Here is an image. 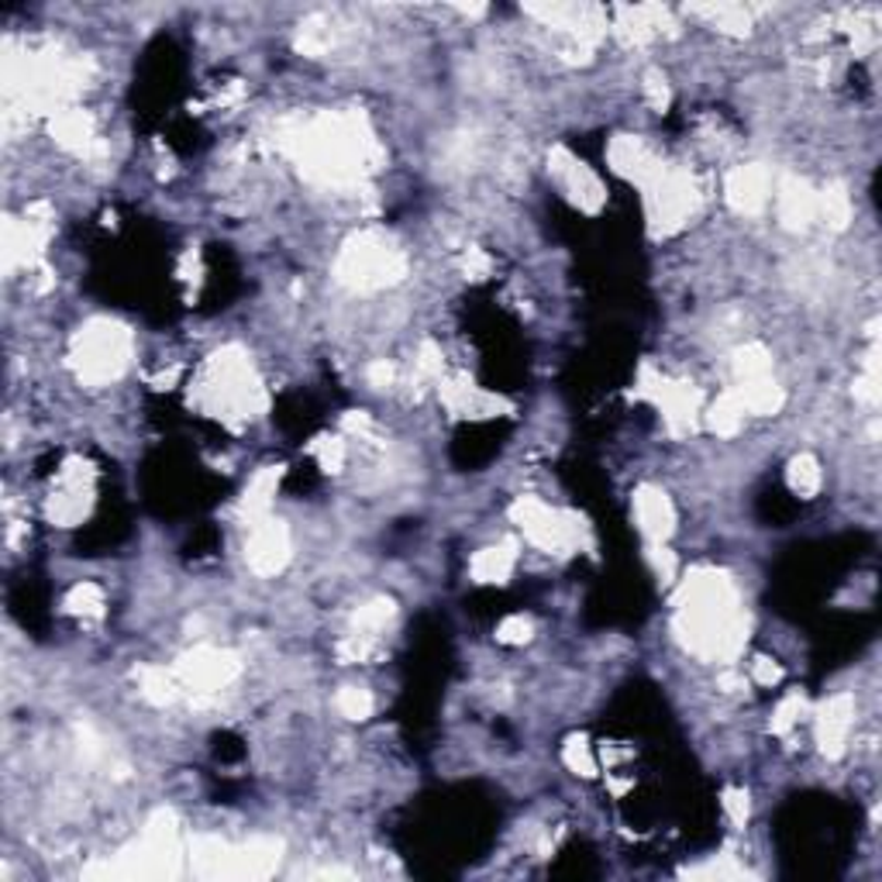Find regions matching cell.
I'll return each mask as SVG.
<instances>
[{
	"label": "cell",
	"mask_w": 882,
	"mask_h": 882,
	"mask_svg": "<svg viewBox=\"0 0 882 882\" xmlns=\"http://www.w3.org/2000/svg\"><path fill=\"white\" fill-rule=\"evenodd\" d=\"M73 369L86 386H107L124 377L131 362V331L110 318L83 324L73 338Z\"/></svg>",
	"instance_id": "cell-5"
},
{
	"label": "cell",
	"mask_w": 882,
	"mask_h": 882,
	"mask_svg": "<svg viewBox=\"0 0 882 882\" xmlns=\"http://www.w3.org/2000/svg\"><path fill=\"white\" fill-rule=\"evenodd\" d=\"M703 417V425H707L711 434L717 438H735L744 425V407L738 404V396L735 390H724L717 401L700 414Z\"/></svg>",
	"instance_id": "cell-22"
},
{
	"label": "cell",
	"mask_w": 882,
	"mask_h": 882,
	"mask_svg": "<svg viewBox=\"0 0 882 882\" xmlns=\"http://www.w3.org/2000/svg\"><path fill=\"white\" fill-rule=\"evenodd\" d=\"M279 145L297 159L307 180L324 187L359 183L366 169H377L383 152L362 115H321L294 124Z\"/></svg>",
	"instance_id": "cell-1"
},
{
	"label": "cell",
	"mask_w": 882,
	"mask_h": 882,
	"mask_svg": "<svg viewBox=\"0 0 882 882\" xmlns=\"http://www.w3.org/2000/svg\"><path fill=\"white\" fill-rule=\"evenodd\" d=\"M246 562L259 576H276L290 562V527L276 517H262L252 524L249 545H246Z\"/></svg>",
	"instance_id": "cell-10"
},
{
	"label": "cell",
	"mask_w": 882,
	"mask_h": 882,
	"mask_svg": "<svg viewBox=\"0 0 882 882\" xmlns=\"http://www.w3.org/2000/svg\"><path fill=\"white\" fill-rule=\"evenodd\" d=\"M562 762L576 772V776H597V755H593V748L583 735H572L562 748Z\"/></svg>",
	"instance_id": "cell-33"
},
{
	"label": "cell",
	"mask_w": 882,
	"mask_h": 882,
	"mask_svg": "<svg viewBox=\"0 0 882 882\" xmlns=\"http://www.w3.org/2000/svg\"><path fill=\"white\" fill-rule=\"evenodd\" d=\"M724 196H727V204H731V211H738L744 217L762 214L772 204V176H768V169L759 166V163L731 169V172H727V183H724Z\"/></svg>",
	"instance_id": "cell-13"
},
{
	"label": "cell",
	"mask_w": 882,
	"mask_h": 882,
	"mask_svg": "<svg viewBox=\"0 0 882 882\" xmlns=\"http://www.w3.org/2000/svg\"><path fill=\"white\" fill-rule=\"evenodd\" d=\"M645 97H648V104H652L655 110H666V107H669V100H672L666 76L655 73V70H652V73H645Z\"/></svg>",
	"instance_id": "cell-40"
},
{
	"label": "cell",
	"mask_w": 882,
	"mask_h": 882,
	"mask_svg": "<svg viewBox=\"0 0 882 882\" xmlns=\"http://www.w3.org/2000/svg\"><path fill=\"white\" fill-rule=\"evenodd\" d=\"M514 569H517V545L500 541V545L476 551L469 562V576L482 586H503L514 576Z\"/></svg>",
	"instance_id": "cell-19"
},
{
	"label": "cell",
	"mask_w": 882,
	"mask_h": 882,
	"mask_svg": "<svg viewBox=\"0 0 882 882\" xmlns=\"http://www.w3.org/2000/svg\"><path fill=\"white\" fill-rule=\"evenodd\" d=\"M311 455L321 462L324 473H338L345 462V441L342 438H318L311 445Z\"/></svg>",
	"instance_id": "cell-36"
},
{
	"label": "cell",
	"mask_w": 882,
	"mask_h": 882,
	"mask_svg": "<svg viewBox=\"0 0 882 882\" xmlns=\"http://www.w3.org/2000/svg\"><path fill=\"white\" fill-rule=\"evenodd\" d=\"M393 613H396L393 600H386V597L369 600L356 610V617H351V634H362V637H372V642H377V637L386 631V624L393 621Z\"/></svg>",
	"instance_id": "cell-26"
},
{
	"label": "cell",
	"mask_w": 882,
	"mask_h": 882,
	"mask_svg": "<svg viewBox=\"0 0 882 882\" xmlns=\"http://www.w3.org/2000/svg\"><path fill=\"white\" fill-rule=\"evenodd\" d=\"M201 404L217 417H252L266 407L255 372L241 348H221L207 362V377L201 383Z\"/></svg>",
	"instance_id": "cell-4"
},
{
	"label": "cell",
	"mask_w": 882,
	"mask_h": 882,
	"mask_svg": "<svg viewBox=\"0 0 882 882\" xmlns=\"http://www.w3.org/2000/svg\"><path fill=\"white\" fill-rule=\"evenodd\" d=\"M648 562H652V569H655V576H658V580H666V583H672V580H676V569H679V562H676L672 551L666 548V541H655V545H648Z\"/></svg>",
	"instance_id": "cell-38"
},
{
	"label": "cell",
	"mask_w": 882,
	"mask_h": 882,
	"mask_svg": "<svg viewBox=\"0 0 882 882\" xmlns=\"http://www.w3.org/2000/svg\"><path fill=\"white\" fill-rule=\"evenodd\" d=\"M821 482H824L821 462L813 458L810 452H800V455L789 458V466H786V487H789V493L810 500L813 493L821 490Z\"/></svg>",
	"instance_id": "cell-24"
},
{
	"label": "cell",
	"mask_w": 882,
	"mask_h": 882,
	"mask_svg": "<svg viewBox=\"0 0 882 882\" xmlns=\"http://www.w3.org/2000/svg\"><path fill=\"white\" fill-rule=\"evenodd\" d=\"M690 11L700 14V17H707L711 25L717 32H724V35L741 38V35L752 32V11L741 8V4H703V8H690Z\"/></svg>",
	"instance_id": "cell-25"
},
{
	"label": "cell",
	"mask_w": 882,
	"mask_h": 882,
	"mask_svg": "<svg viewBox=\"0 0 882 882\" xmlns=\"http://www.w3.org/2000/svg\"><path fill=\"white\" fill-rule=\"evenodd\" d=\"M65 610L76 613V617H100L104 613V589L97 583H76L70 589V597H65Z\"/></svg>",
	"instance_id": "cell-31"
},
{
	"label": "cell",
	"mask_w": 882,
	"mask_h": 882,
	"mask_svg": "<svg viewBox=\"0 0 882 882\" xmlns=\"http://www.w3.org/2000/svg\"><path fill=\"white\" fill-rule=\"evenodd\" d=\"M776 196V214L786 231H807L818 221V190L803 176H783L779 187H772Z\"/></svg>",
	"instance_id": "cell-14"
},
{
	"label": "cell",
	"mask_w": 882,
	"mask_h": 882,
	"mask_svg": "<svg viewBox=\"0 0 882 882\" xmlns=\"http://www.w3.org/2000/svg\"><path fill=\"white\" fill-rule=\"evenodd\" d=\"M738 404L744 407V414H779L783 404H786V393L783 386L772 380V377H762V380H748V383H738L731 386Z\"/></svg>",
	"instance_id": "cell-20"
},
{
	"label": "cell",
	"mask_w": 882,
	"mask_h": 882,
	"mask_svg": "<svg viewBox=\"0 0 882 882\" xmlns=\"http://www.w3.org/2000/svg\"><path fill=\"white\" fill-rule=\"evenodd\" d=\"M548 169L556 172V180L562 183L565 196L583 214H600V207L607 204V190L600 183V176L593 172L586 163H580L569 148H551Z\"/></svg>",
	"instance_id": "cell-9"
},
{
	"label": "cell",
	"mask_w": 882,
	"mask_h": 882,
	"mask_svg": "<svg viewBox=\"0 0 882 882\" xmlns=\"http://www.w3.org/2000/svg\"><path fill=\"white\" fill-rule=\"evenodd\" d=\"M720 807H724V818L731 821L735 827H744L748 813H752V803H748V792L744 789H724Z\"/></svg>",
	"instance_id": "cell-37"
},
{
	"label": "cell",
	"mask_w": 882,
	"mask_h": 882,
	"mask_svg": "<svg viewBox=\"0 0 882 882\" xmlns=\"http://www.w3.org/2000/svg\"><path fill=\"white\" fill-rule=\"evenodd\" d=\"M879 383H882V377H879V345L872 342L862 377L855 380V401L866 404V407H879V401H882V386Z\"/></svg>",
	"instance_id": "cell-29"
},
{
	"label": "cell",
	"mask_w": 882,
	"mask_h": 882,
	"mask_svg": "<svg viewBox=\"0 0 882 882\" xmlns=\"http://www.w3.org/2000/svg\"><path fill=\"white\" fill-rule=\"evenodd\" d=\"M91 511V473L83 458H70L59 473V490L49 500V517L62 527L80 524Z\"/></svg>",
	"instance_id": "cell-11"
},
{
	"label": "cell",
	"mask_w": 882,
	"mask_h": 882,
	"mask_svg": "<svg viewBox=\"0 0 882 882\" xmlns=\"http://www.w3.org/2000/svg\"><path fill=\"white\" fill-rule=\"evenodd\" d=\"M676 631L693 655L731 662L744 648V613L738 610L731 580L717 569H696L679 586Z\"/></svg>",
	"instance_id": "cell-2"
},
{
	"label": "cell",
	"mask_w": 882,
	"mask_h": 882,
	"mask_svg": "<svg viewBox=\"0 0 882 882\" xmlns=\"http://www.w3.org/2000/svg\"><path fill=\"white\" fill-rule=\"evenodd\" d=\"M238 658L225 648H211V645H201L187 652L180 662H176V679L183 682V690H193V693H217L225 690L228 682L238 676Z\"/></svg>",
	"instance_id": "cell-8"
},
{
	"label": "cell",
	"mask_w": 882,
	"mask_h": 882,
	"mask_svg": "<svg viewBox=\"0 0 882 882\" xmlns=\"http://www.w3.org/2000/svg\"><path fill=\"white\" fill-rule=\"evenodd\" d=\"M803 717H807V696L800 690L786 693L776 714H772V735H789Z\"/></svg>",
	"instance_id": "cell-32"
},
{
	"label": "cell",
	"mask_w": 882,
	"mask_h": 882,
	"mask_svg": "<svg viewBox=\"0 0 882 882\" xmlns=\"http://www.w3.org/2000/svg\"><path fill=\"white\" fill-rule=\"evenodd\" d=\"M735 377L738 383H748V380H762V377H772V356L762 348V345H744L735 351Z\"/></svg>",
	"instance_id": "cell-28"
},
{
	"label": "cell",
	"mask_w": 882,
	"mask_h": 882,
	"mask_svg": "<svg viewBox=\"0 0 882 882\" xmlns=\"http://www.w3.org/2000/svg\"><path fill=\"white\" fill-rule=\"evenodd\" d=\"M752 682H755V687H776V682H783V666L776 658L759 655L752 662Z\"/></svg>",
	"instance_id": "cell-39"
},
{
	"label": "cell",
	"mask_w": 882,
	"mask_h": 882,
	"mask_svg": "<svg viewBox=\"0 0 882 882\" xmlns=\"http://www.w3.org/2000/svg\"><path fill=\"white\" fill-rule=\"evenodd\" d=\"M335 276L342 286H348V290L356 294L386 290V286L401 283L407 276V255L396 249L386 235L359 231L342 246L335 259Z\"/></svg>",
	"instance_id": "cell-3"
},
{
	"label": "cell",
	"mask_w": 882,
	"mask_h": 882,
	"mask_svg": "<svg viewBox=\"0 0 882 882\" xmlns=\"http://www.w3.org/2000/svg\"><path fill=\"white\" fill-rule=\"evenodd\" d=\"M52 139L65 148L73 152L80 159H94L104 152L100 139H97V128H94V118L86 115L83 107H65L52 118Z\"/></svg>",
	"instance_id": "cell-15"
},
{
	"label": "cell",
	"mask_w": 882,
	"mask_h": 882,
	"mask_svg": "<svg viewBox=\"0 0 882 882\" xmlns=\"http://www.w3.org/2000/svg\"><path fill=\"white\" fill-rule=\"evenodd\" d=\"M331 46H335V32L324 17H311L300 25V35H297V49L303 56H324Z\"/></svg>",
	"instance_id": "cell-30"
},
{
	"label": "cell",
	"mask_w": 882,
	"mask_h": 882,
	"mask_svg": "<svg viewBox=\"0 0 882 882\" xmlns=\"http://www.w3.org/2000/svg\"><path fill=\"white\" fill-rule=\"evenodd\" d=\"M366 377H369V383L377 386V390H390L396 383V366L386 362V359H377V362L366 369Z\"/></svg>",
	"instance_id": "cell-41"
},
{
	"label": "cell",
	"mask_w": 882,
	"mask_h": 882,
	"mask_svg": "<svg viewBox=\"0 0 882 882\" xmlns=\"http://www.w3.org/2000/svg\"><path fill=\"white\" fill-rule=\"evenodd\" d=\"M514 524L524 532V538L541 551H572L586 538V521L572 511H556V506L541 503L538 497H517L511 506Z\"/></svg>",
	"instance_id": "cell-6"
},
{
	"label": "cell",
	"mask_w": 882,
	"mask_h": 882,
	"mask_svg": "<svg viewBox=\"0 0 882 882\" xmlns=\"http://www.w3.org/2000/svg\"><path fill=\"white\" fill-rule=\"evenodd\" d=\"M645 204H648V221L662 231L669 235L676 228H682L693 217L700 193L696 183L690 180L687 172L679 169H662L655 180L645 187Z\"/></svg>",
	"instance_id": "cell-7"
},
{
	"label": "cell",
	"mask_w": 882,
	"mask_h": 882,
	"mask_svg": "<svg viewBox=\"0 0 882 882\" xmlns=\"http://www.w3.org/2000/svg\"><path fill=\"white\" fill-rule=\"evenodd\" d=\"M438 393L441 404L455 417H497V410H506L497 393H487L466 380H438Z\"/></svg>",
	"instance_id": "cell-18"
},
{
	"label": "cell",
	"mask_w": 882,
	"mask_h": 882,
	"mask_svg": "<svg viewBox=\"0 0 882 882\" xmlns=\"http://www.w3.org/2000/svg\"><path fill=\"white\" fill-rule=\"evenodd\" d=\"M180 690H183V682L176 679L172 669L169 672L166 669H156V666L142 669V696L148 703H156V707H166V703H172Z\"/></svg>",
	"instance_id": "cell-27"
},
{
	"label": "cell",
	"mask_w": 882,
	"mask_h": 882,
	"mask_svg": "<svg viewBox=\"0 0 882 882\" xmlns=\"http://www.w3.org/2000/svg\"><path fill=\"white\" fill-rule=\"evenodd\" d=\"M607 159H610V166L617 172L628 176V180H634L642 190L655 180L662 169H666V166L655 159V152L642 139H634V135H617L610 142V148H607Z\"/></svg>",
	"instance_id": "cell-16"
},
{
	"label": "cell",
	"mask_w": 882,
	"mask_h": 882,
	"mask_svg": "<svg viewBox=\"0 0 882 882\" xmlns=\"http://www.w3.org/2000/svg\"><path fill=\"white\" fill-rule=\"evenodd\" d=\"M335 707H338V714L348 717V720H369V717H372V707H377V703H372V693L362 690V687H342L338 696H335Z\"/></svg>",
	"instance_id": "cell-34"
},
{
	"label": "cell",
	"mask_w": 882,
	"mask_h": 882,
	"mask_svg": "<svg viewBox=\"0 0 882 882\" xmlns=\"http://www.w3.org/2000/svg\"><path fill=\"white\" fill-rule=\"evenodd\" d=\"M532 634H535V621H532V617H524V613H511V617H503V621L497 624V642L500 645H527V642H532Z\"/></svg>",
	"instance_id": "cell-35"
},
{
	"label": "cell",
	"mask_w": 882,
	"mask_h": 882,
	"mask_svg": "<svg viewBox=\"0 0 882 882\" xmlns=\"http://www.w3.org/2000/svg\"><path fill=\"white\" fill-rule=\"evenodd\" d=\"M634 521L652 545L669 541V535L676 532V506L658 487H637L634 490Z\"/></svg>",
	"instance_id": "cell-17"
},
{
	"label": "cell",
	"mask_w": 882,
	"mask_h": 882,
	"mask_svg": "<svg viewBox=\"0 0 882 882\" xmlns=\"http://www.w3.org/2000/svg\"><path fill=\"white\" fill-rule=\"evenodd\" d=\"M855 217V207H851V193L845 190V183H827L824 190H818V221L831 231H845Z\"/></svg>",
	"instance_id": "cell-23"
},
{
	"label": "cell",
	"mask_w": 882,
	"mask_h": 882,
	"mask_svg": "<svg viewBox=\"0 0 882 882\" xmlns=\"http://www.w3.org/2000/svg\"><path fill=\"white\" fill-rule=\"evenodd\" d=\"M276 487H279V469H259L252 476V482L246 487V493H241V500H238L241 517H246L249 524L270 517V503L276 497Z\"/></svg>",
	"instance_id": "cell-21"
},
{
	"label": "cell",
	"mask_w": 882,
	"mask_h": 882,
	"mask_svg": "<svg viewBox=\"0 0 882 882\" xmlns=\"http://www.w3.org/2000/svg\"><path fill=\"white\" fill-rule=\"evenodd\" d=\"M851 724H855V700L848 693H837L818 707V714H813V738H818L827 759L845 755Z\"/></svg>",
	"instance_id": "cell-12"
}]
</instances>
